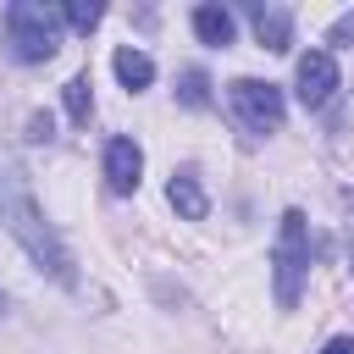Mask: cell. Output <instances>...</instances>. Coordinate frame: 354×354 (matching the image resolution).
I'll return each instance as SVG.
<instances>
[{
    "label": "cell",
    "instance_id": "14",
    "mask_svg": "<svg viewBox=\"0 0 354 354\" xmlns=\"http://www.w3.org/2000/svg\"><path fill=\"white\" fill-rule=\"evenodd\" d=\"M28 138L44 144V138H50V116H33V122H28Z\"/></svg>",
    "mask_w": 354,
    "mask_h": 354
},
{
    "label": "cell",
    "instance_id": "10",
    "mask_svg": "<svg viewBox=\"0 0 354 354\" xmlns=\"http://www.w3.org/2000/svg\"><path fill=\"white\" fill-rule=\"evenodd\" d=\"M194 33L205 44H232V11L227 6H194Z\"/></svg>",
    "mask_w": 354,
    "mask_h": 354
},
{
    "label": "cell",
    "instance_id": "5",
    "mask_svg": "<svg viewBox=\"0 0 354 354\" xmlns=\"http://www.w3.org/2000/svg\"><path fill=\"white\" fill-rule=\"evenodd\" d=\"M293 83H299V100H304V111H321V105L337 94V61H332L326 50H310V55H299V72H293Z\"/></svg>",
    "mask_w": 354,
    "mask_h": 354
},
{
    "label": "cell",
    "instance_id": "8",
    "mask_svg": "<svg viewBox=\"0 0 354 354\" xmlns=\"http://www.w3.org/2000/svg\"><path fill=\"white\" fill-rule=\"evenodd\" d=\"M249 22H254V39L266 44V50H288L293 44V11L288 6H249Z\"/></svg>",
    "mask_w": 354,
    "mask_h": 354
},
{
    "label": "cell",
    "instance_id": "11",
    "mask_svg": "<svg viewBox=\"0 0 354 354\" xmlns=\"http://www.w3.org/2000/svg\"><path fill=\"white\" fill-rule=\"evenodd\" d=\"M61 17H66V28H72V33H88V28H100L105 6H100V0H66V6H61Z\"/></svg>",
    "mask_w": 354,
    "mask_h": 354
},
{
    "label": "cell",
    "instance_id": "4",
    "mask_svg": "<svg viewBox=\"0 0 354 354\" xmlns=\"http://www.w3.org/2000/svg\"><path fill=\"white\" fill-rule=\"evenodd\" d=\"M232 100V116L249 127V133H277L282 127V88L277 83H260V77H238L227 88Z\"/></svg>",
    "mask_w": 354,
    "mask_h": 354
},
{
    "label": "cell",
    "instance_id": "15",
    "mask_svg": "<svg viewBox=\"0 0 354 354\" xmlns=\"http://www.w3.org/2000/svg\"><path fill=\"white\" fill-rule=\"evenodd\" d=\"M321 354H354V337H332V343H326Z\"/></svg>",
    "mask_w": 354,
    "mask_h": 354
},
{
    "label": "cell",
    "instance_id": "1",
    "mask_svg": "<svg viewBox=\"0 0 354 354\" xmlns=\"http://www.w3.org/2000/svg\"><path fill=\"white\" fill-rule=\"evenodd\" d=\"M0 221H6V232L28 249V260H33L39 271H50L61 288H72V282H77V271H72V254H66L61 232L44 221V210L33 205V194H28V183H22L17 171H0Z\"/></svg>",
    "mask_w": 354,
    "mask_h": 354
},
{
    "label": "cell",
    "instance_id": "16",
    "mask_svg": "<svg viewBox=\"0 0 354 354\" xmlns=\"http://www.w3.org/2000/svg\"><path fill=\"white\" fill-rule=\"evenodd\" d=\"M348 33H354V17H343V22L332 28V39H348Z\"/></svg>",
    "mask_w": 354,
    "mask_h": 354
},
{
    "label": "cell",
    "instance_id": "3",
    "mask_svg": "<svg viewBox=\"0 0 354 354\" xmlns=\"http://www.w3.org/2000/svg\"><path fill=\"white\" fill-rule=\"evenodd\" d=\"M304 271H310V238H304V210H282L277 227V249H271V277H277V304L293 310L304 293Z\"/></svg>",
    "mask_w": 354,
    "mask_h": 354
},
{
    "label": "cell",
    "instance_id": "2",
    "mask_svg": "<svg viewBox=\"0 0 354 354\" xmlns=\"http://www.w3.org/2000/svg\"><path fill=\"white\" fill-rule=\"evenodd\" d=\"M55 44H61V11H50L39 0H11L6 6V50H11V61L39 66V61L55 55Z\"/></svg>",
    "mask_w": 354,
    "mask_h": 354
},
{
    "label": "cell",
    "instance_id": "9",
    "mask_svg": "<svg viewBox=\"0 0 354 354\" xmlns=\"http://www.w3.org/2000/svg\"><path fill=\"white\" fill-rule=\"evenodd\" d=\"M111 66H116V77H122V88H127V94H138V88H149V83H155V61H149L144 50H133V44H122V50L111 55Z\"/></svg>",
    "mask_w": 354,
    "mask_h": 354
},
{
    "label": "cell",
    "instance_id": "12",
    "mask_svg": "<svg viewBox=\"0 0 354 354\" xmlns=\"http://www.w3.org/2000/svg\"><path fill=\"white\" fill-rule=\"evenodd\" d=\"M88 111H94V83H88V72H77L66 83V116L72 122H88Z\"/></svg>",
    "mask_w": 354,
    "mask_h": 354
},
{
    "label": "cell",
    "instance_id": "6",
    "mask_svg": "<svg viewBox=\"0 0 354 354\" xmlns=\"http://www.w3.org/2000/svg\"><path fill=\"white\" fill-rule=\"evenodd\" d=\"M144 177V149L133 138H111L105 144V188L111 194H133Z\"/></svg>",
    "mask_w": 354,
    "mask_h": 354
},
{
    "label": "cell",
    "instance_id": "13",
    "mask_svg": "<svg viewBox=\"0 0 354 354\" xmlns=\"http://www.w3.org/2000/svg\"><path fill=\"white\" fill-rule=\"evenodd\" d=\"M177 100H183V105H194V111H199V105H210V77H205L199 66H188V72L177 77Z\"/></svg>",
    "mask_w": 354,
    "mask_h": 354
},
{
    "label": "cell",
    "instance_id": "17",
    "mask_svg": "<svg viewBox=\"0 0 354 354\" xmlns=\"http://www.w3.org/2000/svg\"><path fill=\"white\" fill-rule=\"evenodd\" d=\"M348 266H354V227H348Z\"/></svg>",
    "mask_w": 354,
    "mask_h": 354
},
{
    "label": "cell",
    "instance_id": "7",
    "mask_svg": "<svg viewBox=\"0 0 354 354\" xmlns=\"http://www.w3.org/2000/svg\"><path fill=\"white\" fill-rule=\"evenodd\" d=\"M166 199H171V210H177L183 221H205V216H210V199H205V183H199V171H194V166L171 171Z\"/></svg>",
    "mask_w": 354,
    "mask_h": 354
}]
</instances>
